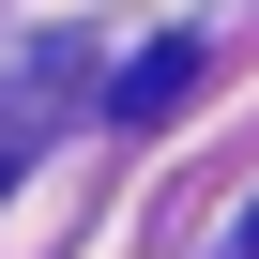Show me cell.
I'll return each mask as SVG.
<instances>
[{
	"label": "cell",
	"instance_id": "obj_1",
	"mask_svg": "<svg viewBox=\"0 0 259 259\" xmlns=\"http://www.w3.org/2000/svg\"><path fill=\"white\" fill-rule=\"evenodd\" d=\"M183 76H198V46H138L107 107H122V122H168V107H183Z\"/></svg>",
	"mask_w": 259,
	"mask_h": 259
}]
</instances>
